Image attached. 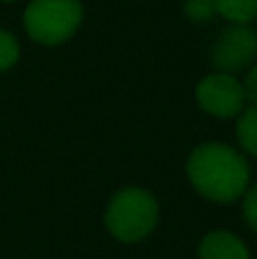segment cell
Segmentation results:
<instances>
[{
    "label": "cell",
    "instance_id": "6da1fadb",
    "mask_svg": "<svg viewBox=\"0 0 257 259\" xmlns=\"http://www.w3.org/2000/svg\"><path fill=\"white\" fill-rule=\"evenodd\" d=\"M194 189L214 202H232L246 191L250 170L246 159L226 143H203L187 161Z\"/></svg>",
    "mask_w": 257,
    "mask_h": 259
},
{
    "label": "cell",
    "instance_id": "7a4b0ae2",
    "mask_svg": "<svg viewBox=\"0 0 257 259\" xmlns=\"http://www.w3.org/2000/svg\"><path fill=\"white\" fill-rule=\"evenodd\" d=\"M157 202L148 191L127 187L109 200L105 225L118 241L135 243L150 234L157 223Z\"/></svg>",
    "mask_w": 257,
    "mask_h": 259
},
{
    "label": "cell",
    "instance_id": "3957f363",
    "mask_svg": "<svg viewBox=\"0 0 257 259\" xmlns=\"http://www.w3.org/2000/svg\"><path fill=\"white\" fill-rule=\"evenodd\" d=\"M82 23L80 0H32L25 9V30L44 46L71 39Z\"/></svg>",
    "mask_w": 257,
    "mask_h": 259
},
{
    "label": "cell",
    "instance_id": "277c9868",
    "mask_svg": "<svg viewBox=\"0 0 257 259\" xmlns=\"http://www.w3.org/2000/svg\"><path fill=\"white\" fill-rule=\"evenodd\" d=\"M257 59V32L244 23L226 27L212 50V62L219 73H235L248 68Z\"/></svg>",
    "mask_w": 257,
    "mask_h": 259
},
{
    "label": "cell",
    "instance_id": "5b68a950",
    "mask_svg": "<svg viewBox=\"0 0 257 259\" xmlns=\"http://www.w3.org/2000/svg\"><path fill=\"white\" fill-rule=\"evenodd\" d=\"M196 100L203 112L217 118H232L244 112V89L241 82L235 80L230 73H214L205 77L196 89Z\"/></svg>",
    "mask_w": 257,
    "mask_h": 259
},
{
    "label": "cell",
    "instance_id": "8992f818",
    "mask_svg": "<svg viewBox=\"0 0 257 259\" xmlns=\"http://www.w3.org/2000/svg\"><path fill=\"white\" fill-rule=\"evenodd\" d=\"M200 259H250L248 248L244 246L239 237H235L232 232H212L203 239L198 248Z\"/></svg>",
    "mask_w": 257,
    "mask_h": 259
},
{
    "label": "cell",
    "instance_id": "52a82bcc",
    "mask_svg": "<svg viewBox=\"0 0 257 259\" xmlns=\"http://www.w3.org/2000/svg\"><path fill=\"white\" fill-rule=\"evenodd\" d=\"M217 14L232 23H244L248 25L253 18H257V0H214Z\"/></svg>",
    "mask_w": 257,
    "mask_h": 259
},
{
    "label": "cell",
    "instance_id": "ba28073f",
    "mask_svg": "<svg viewBox=\"0 0 257 259\" xmlns=\"http://www.w3.org/2000/svg\"><path fill=\"white\" fill-rule=\"evenodd\" d=\"M237 139L248 155L257 157V107H248L239 114Z\"/></svg>",
    "mask_w": 257,
    "mask_h": 259
},
{
    "label": "cell",
    "instance_id": "9c48e42d",
    "mask_svg": "<svg viewBox=\"0 0 257 259\" xmlns=\"http://www.w3.org/2000/svg\"><path fill=\"white\" fill-rule=\"evenodd\" d=\"M18 62V41L14 34L0 30V73L9 71Z\"/></svg>",
    "mask_w": 257,
    "mask_h": 259
},
{
    "label": "cell",
    "instance_id": "30bf717a",
    "mask_svg": "<svg viewBox=\"0 0 257 259\" xmlns=\"http://www.w3.org/2000/svg\"><path fill=\"white\" fill-rule=\"evenodd\" d=\"M185 14L194 23H205L217 14L214 0H185Z\"/></svg>",
    "mask_w": 257,
    "mask_h": 259
},
{
    "label": "cell",
    "instance_id": "8fae6325",
    "mask_svg": "<svg viewBox=\"0 0 257 259\" xmlns=\"http://www.w3.org/2000/svg\"><path fill=\"white\" fill-rule=\"evenodd\" d=\"M244 219L248 228L257 232V184H253L244 196Z\"/></svg>",
    "mask_w": 257,
    "mask_h": 259
},
{
    "label": "cell",
    "instance_id": "7c38bea8",
    "mask_svg": "<svg viewBox=\"0 0 257 259\" xmlns=\"http://www.w3.org/2000/svg\"><path fill=\"white\" fill-rule=\"evenodd\" d=\"M241 89H244V98L250 107H257V66H253L246 73L244 82H241Z\"/></svg>",
    "mask_w": 257,
    "mask_h": 259
},
{
    "label": "cell",
    "instance_id": "4fadbf2b",
    "mask_svg": "<svg viewBox=\"0 0 257 259\" xmlns=\"http://www.w3.org/2000/svg\"><path fill=\"white\" fill-rule=\"evenodd\" d=\"M0 3H14V0H0Z\"/></svg>",
    "mask_w": 257,
    "mask_h": 259
}]
</instances>
